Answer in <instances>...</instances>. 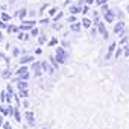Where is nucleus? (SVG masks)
Segmentation results:
<instances>
[{"label": "nucleus", "mask_w": 129, "mask_h": 129, "mask_svg": "<svg viewBox=\"0 0 129 129\" xmlns=\"http://www.w3.org/2000/svg\"><path fill=\"white\" fill-rule=\"evenodd\" d=\"M2 20H3V21H9V20H11V15L6 14V12H3V14H2Z\"/></svg>", "instance_id": "obj_22"}, {"label": "nucleus", "mask_w": 129, "mask_h": 129, "mask_svg": "<svg viewBox=\"0 0 129 129\" xmlns=\"http://www.w3.org/2000/svg\"><path fill=\"white\" fill-rule=\"evenodd\" d=\"M27 62H34V56L27 55V56H21L20 58V66H24V64H27Z\"/></svg>", "instance_id": "obj_7"}, {"label": "nucleus", "mask_w": 129, "mask_h": 129, "mask_svg": "<svg viewBox=\"0 0 129 129\" xmlns=\"http://www.w3.org/2000/svg\"><path fill=\"white\" fill-rule=\"evenodd\" d=\"M38 34H40V30H38L37 27H32V29H30V35H34V37H37Z\"/></svg>", "instance_id": "obj_24"}, {"label": "nucleus", "mask_w": 129, "mask_h": 129, "mask_svg": "<svg viewBox=\"0 0 129 129\" xmlns=\"http://www.w3.org/2000/svg\"><path fill=\"white\" fill-rule=\"evenodd\" d=\"M82 12V6H76V5H70V14H79Z\"/></svg>", "instance_id": "obj_8"}, {"label": "nucleus", "mask_w": 129, "mask_h": 129, "mask_svg": "<svg viewBox=\"0 0 129 129\" xmlns=\"http://www.w3.org/2000/svg\"><path fill=\"white\" fill-rule=\"evenodd\" d=\"M127 14H129V6H127Z\"/></svg>", "instance_id": "obj_45"}, {"label": "nucleus", "mask_w": 129, "mask_h": 129, "mask_svg": "<svg viewBox=\"0 0 129 129\" xmlns=\"http://www.w3.org/2000/svg\"><path fill=\"white\" fill-rule=\"evenodd\" d=\"M126 41H127V37H123V38H121V41H120V44H124Z\"/></svg>", "instance_id": "obj_41"}, {"label": "nucleus", "mask_w": 129, "mask_h": 129, "mask_svg": "<svg viewBox=\"0 0 129 129\" xmlns=\"http://www.w3.org/2000/svg\"><path fill=\"white\" fill-rule=\"evenodd\" d=\"M11 75H12V72H11L9 69H6V70L3 72V75H2V76H3L5 79H8V78H11Z\"/></svg>", "instance_id": "obj_20"}, {"label": "nucleus", "mask_w": 129, "mask_h": 129, "mask_svg": "<svg viewBox=\"0 0 129 129\" xmlns=\"http://www.w3.org/2000/svg\"><path fill=\"white\" fill-rule=\"evenodd\" d=\"M96 3H97V5H100V6H102V5H103V3H106V0H96Z\"/></svg>", "instance_id": "obj_36"}, {"label": "nucleus", "mask_w": 129, "mask_h": 129, "mask_svg": "<svg viewBox=\"0 0 129 129\" xmlns=\"http://www.w3.org/2000/svg\"><path fill=\"white\" fill-rule=\"evenodd\" d=\"M3 127H5V129H12V127H11V124H9V123H3Z\"/></svg>", "instance_id": "obj_40"}, {"label": "nucleus", "mask_w": 129, "mask_h": 129, "mask_svg": "<svg viewBox=\"0 0 129 129\" xmlns=\"http://www.w3.org/2000/svg\"><path fill=\"white\" fill-rule=\"evenodd\" d=\"M14 117L17 121H21V117H20V112H18V108H14Z\"/></svg>", "instance_id": "obj_17"}, {"label": "nucleus", "mask_w": 129, "mask_h": 129, "mask_svg": "<svg viewBox=\"0 0 129 129\" xmlns=\"http://www.w3.org/2000/svg\"><path fill=\"white\" fill-rule=\"evenodd\" d=\"M115 47H117V44L115 43H112L109 47H108V53H106V59H109L111 56H112V53H114V50H115Z\"/></svg>", "instance_id": "obj_11"}, {"label": "nucleus", "mask_w": 129, "mask_h": 129, "mask_svg": "<svg viewBox=\"0 0 129 129\" xmlns=\"http://www.w3.org/2000/svg\"><path fill=\"white\" fill-rule=\"evenodd\" d=\"M88 11H90V8H88V5H84V6H82V14H87Z\"/></svg>", "instance_id": "obj_31"}, {"label": "nucleus", "mask_w": 129, "mask_h": 129, "mask_svg": "<svg viewBox=\"0 0 129 129\" xmlns=\"http://www.w3.org/2000/svg\"><path fill=\"white\" fill-rule=\"evenodd\" d=\"M6 97H8V93H6V91H2V93H0V100H6Z\"/></svg>", "instance_id": "obj_25"}, {"label": "nucleus", "mask_w": 129, "mask_h": 129, "mask_svg": "<svg viewBox=\"0 0 129 129\" xmlns=\"http://www.w3.org/2000/svg\"><path fill=\"white\" fill-rule=\"evenodd\" d=\"M82 26L84 27H91V21L88 18H82Z\"/></svg>", "instance_id": "obj_16"}, {"label": "nucleus", "mask_w": 129, "mask_h": 129, "mask_svg": "<svg viewBox=\"0 0 129 129\" xmlns=\"http://www.w3.org/2000/svg\"><path fill=\"white\" fill-rule=\"evenodd\" d=\"M12 53H14L15 56H18V55H20V50H18V49H14V50H12Z\"/></svg>", "instance_id": "obj_39"}, {"label": "nucleus", "mask_w": 129, "mask_h": 129, "mask_svg": "<svg viewBox=\"0 0 129 129\" xmlns=\"http://www.w3.org/2000/svg\"><path fill=\"white\" fill-rule=\"evenodd\" d=\"M0 112H2L3 115H12L14 114V108L9 105V106H5V105H2L0 106Z\"/></svg>", "instance_id": "obj_4"}, {"label": "nucleus", "mask_w": 129, "mask_h": 129, "mask_svg": "<svg viewBox=\"0 0 129 129\" xmlns=\"http://www.w3.org/2000/svg\"><path fill=\"white\" fill-rule=\"evenodd\" d=\"M85 3L87 5H91V3H94V0H85Z\"/></svg>", "instance_id": "obj_42"}, {"label": "nucleus", "mask_w": 129, "mask_h": 129, "mask_svg": "<svg viewBox=\"0 0 129 129\" xmlns=\"http://www.w3.org/2000/svg\"><path fill=\"white\" fill-rule=\"evenodd\" d=\"M40 23H41V24H47V23H49V18H43Z\"/></svg>", "instance_id": "obj_38"}, {"label": "nucleus", "mask_w": 129, "mask_h": 129, "mask_svg": "<svg viewBox=\"0 0 129 129\" xmlns=\"http://www.w3.org/2000/svg\"><path fill=\"white\" fill-rule=\"evenodd\" d=\"M124 56H127V58H129V46H126V47H124Z\"/></svg>", "instance_id": "obj_35"}, {"label": "nucleus", "mask_w": 129, "mask_h": 129, "mask_svg": "<svg viewBox=\"0 0 129 129\" xmlns=\"http://www.w3.org/2000/svg\"><path fill=\"white\" fill-rule=\"evenodd\" d=\"M8 32H18V27L17 26H12V24H8Z\"/></svg>", "instance_id": "obj_18"}, {"label": "nucleus", "mask_w": 129, "mask_h": 129, "mask_svg": "<svg viewBox=\"0 0 129 129\" xmlns=\"http://www.w3.org/2000/svg\"><path fill=\"white\" fill-rule=\"evenodd\" d=\"M26 72H29V70H27V67L21 66V67H20V69L15 72V75H17V76H21V75H23V73H26Z\"/></svg>", "instance_id": "obj_14"}, {"label": "nucleus", "mask_w": 129, "mask_h": 129, "mask_svg": "<svg viewBox=\"0 0 129 129\" xmlns=\"http://www.w3.org/2000/svg\"><path fill=\"white\" fill-rule=\"evenodd\" d=\"M24 117H26V120H27V123H29V124H32V123H34V120H35V117H34V112H32V111H26Z\"/></svg>", "instance_id": "obj_10"}, {"label": "nucleus", "mask_w": 129, "mask_h": 129, "mask_svg": "<svg viewBox=\"0 0 129 129\" xmlns=\"http://www.w3.org/2000/svg\"><path fill=\"white\" fill-rule=\"evenodd\" d=\"M17 15H18V17H20V18L23 20V18H24V17L27 15V11H26V9H20V11L17 12Z\"/></svg>", "instance_id": "obj_15"}, {"label": "nucleus", "mask_w": 129, "mask_h": 129, "mask_svg": "<svg viewBox=\"0 0 129 129\" xmlns=\"http://www.w3.org/2000/svg\"><path fill=\"white\" fill-rule=\"evenodd\" d=\"M103 15H105V21H106V23H112L114 18H115V14H114V11H111V9H109L108 12H105Z\"/></svg>", "instance_id": "obj_6"}, {"label": "nucleus", "mask_w": 129, "mask_h": 129, "mask_svg": "<svg viewBox=\"0 0 129 129\" xmlns=\"http://www.w3.org/2000/svg\"><path fill=\"white\" fill-rule=\"evenodd\" d=\"M75 21H76V17H75V14H72L69 17V23H75Z\"/></svg>", "instance_id": "obj_33"}, {"label": "nucleus", "mask_w": 129, "mask_h": 129, "mask_svg": "<svg viewBox=\"0 0 129 129\" xmlns=\"http://www.w3.org/2000/svg\"><path fill=\"white\" fill-rule=\"evenodd\" d=\"M123 29H124V23H123V21H118V23L114 26V34H120Z\"/></svg>", "instance_id": "obj_9"}, {"label": "nucleus", "mask_w": 129, "mask_h": 129, "mask_svg": "<svg viewBox=\"0 0 129 129\" xmlns=\"http://www.w3.org/2000/svg\"><path fill=\"white\" fill-rule=\"evenodd\" d=\"M18 78H20L21 81H27V79H29V72H26V73H23V75H21V76H18Z\"/></svg>", "instance_id": "obj_23"}, {"label": "nucleus", "mask_w": 129, "mask_h": 129, "mask_svg": "<svg viewBox=\"0 0 129 129\" xmlns=\"http://www.w3.org/2000/svg\"><path fill=\"white\" fill-rule=\"evenodd\" d=\"M55 44H58V40H56V38H52L50 43H49V46H55Z\"/></svg>", "instance_id": "obj_34"}, {"label": "nucleus", "mask_w": 129, "mask_h": 129, "mask_svg": "<svg viewBox=\"0 0 129 129\" xmlns=\"http://www.w3.org/2000/svg\"><path fill=\"white\" fill-rule=\"evenodd\" d=\"M38 41H40V44H44V43H46V37H44V34H41V37L38 38Z\"/></svg>", "instance_id": "obj_29"}, {"label": "nucleus", "mask_w": 129, "mask_h": 129, "mask_svg": "<svg viewBox=\"0 0 129 129\" xmlns=\"http://www.w3.org/2000/svg\"><path fill=\"white\" fill-rule=\"evenodd\" d=\"M17 87H18V90H26L27 88V82L26 81H18V84H17Z\"/></svg>", "instance_id": "obj_13"}, {"label": "nucleus", "mask_w": 129, "mask_h": 129, "mask_svg": "<svg viewBox=\"0 0 129 129\" xmlns=\"http://www.w3.org/2000/svg\"><path fill=\"white\" fill-rule=\"evenodd\" d=\"M121 53H123V47H118V49H117V52H115V58L118 59V56H120Z\"/></svg>", "instance_id": "obj_27"}, {"label": "nucleus", "mask_w": 129, "mask_h": 129, "mask_svg": "<svg viewBox=\"0 0 129 129\" xmlns=\"http://www.w3.org/2000/svg\"><path fill=\"white\" fill-rule=\"evenodd\" d=\"M61 17H62V12H58V15H55V21H58Z\"/></svg>", "instance_id": "obj_37"}, {"label": "nucleus", "mask_w": 129, "mask_h": 129, "mask_svg": "<svg viewBox=\"0 0 129 129\" xmlns=\"http://www.w3.org/2000/svg\"><path fill=\"white\" fill-rule=\"evenodd\" d=\"M32 70H34V75L35 76H41V70H43V66H41V62H34L32 64Z\"/></svg>", "instance_id": "obj_3"}, {"label": "nucleus", "mask_w": 129, "mask_h": 129, "mask_svg": "<svg viewBox=\"0 0 129 129\" xmlns=\"http://www.w3.org/2000/svg\"><path fill=\"white\" fill-rule=\"evenodd\" d=\"M3 41V35H2V32H0V43Z\"/></svg>", "instance_id": "obj_44"}, {"label": "nucleus", "mask_w": 129, "mask_h": 129, "mask_svg": "<svg viewBox=\"0 0 129 129\" xmlns=\"http://www.w3.org/2000/svg\"><path fill=\"white\" fill-rule=\"evenodd\" d=\"M20 96H21V97H27V96H29L27 90H20Z\"/></svg>", "instance_id": "obj_28"}, {"label": "nucleus", "mask_w": 129, "mask_h": 129, "mask_svg": "<svg viewBox=\"0 0 129 129\" xmlns=\"http://www.w3.org/2000/svg\"><path fill=\"white\" fill-rule=\"evenodd\" d=\"M56 61L59 62V64H66V61L69 59V53L64 50L62 47H56Z\"/></svg>", "instance_id": "obj_1"}, {"label": "nucleus", "mask_w": 129, "mask_h": 129, "mask_svg": "<svg viewBox=\"0 0 129 129\" xmlns=\"http://www.w3.org/2000/svg\"><path fill=\"white\" fill-rule=\"evenodd\" d=\"M56 12H58V8H52V9L49 11V14H50V15H56Z\"/></svg>", "instance_id": "obj_32"}, {"label": "nucleus", "mask_w": 129, "mask_h": 129, "mask_svg": "<svg viewBox=\"0 0 129 129\" xmlns=\"http://www.w3.org/2000/svg\"><path fill=\"white\" fill-rule=\"evenodd\" d=\"M35 20H24L23 21V24L20 26V29L21 30H29V29H32V27H35Z\"/></svg>", "instance_id": "obj_2"}, {"label": "nucleus", "mask_w": 129, "mask_h": 129, "mask_svg": "<svg viewBox=\"0 0 129 129\" xmlns=\"http://www.w3.org/2000/svg\"><path fill=\"white\" fill-rule=\"evenodd\" d=\"M97 29H99V32L103 35V38H105V40L109 37V35H108V30H106V26H105V23L99 21V23H97Z\"/></svg>", "instance_id": "obj_5"}, {"label": "nucleus", "mask_w": 129, "mask_h": 129, "mask_svg": "<svg viewBox=\"0 0 129 129\" xmlns=\"http://www.w3.org/2000/svg\"><path fill=\"white\" fill-rule=\"evenodd\" d=\"M2 115H3V114H2V112H0V126H2V124H3V118H2Z\"/></svg>", "instance_id": "obj_43"}, {"label": "nucleus", "mask_w": 129, "mask_h": 129, "mask_svg": "<svg viewBox=\"0 0 129 129\" xmlns=\"http://www.w3.org/2000/svg\"><path fill=\"white\" fill-rule=\"evenodd\" d=\"M0 27H2V29H8V24H6V21L0 20Z\"/></svg>", "instance_id": "obj_30"}, {"label": "nucleus", "mask_w": 129, "mask_h": 129, "mask_svg": "<svg viewBox=\"0 0 129 129\" xmlns=\"http://www.w3.org/2000/svg\"><path fill=\"white\" fill-rule=\"evenodd\" d=\"M50 59V62H52V66H53V69H58V66H59V62L55 59V58H49Z\"/></svg>", "instance_id": "obj_21"}, {"label": "nucleus", "mask_w": 129, "mask_h": 129, "mask_svg": "<svg viewBox=\"0 0 129 129\" xmlns=\"http://www.w3.org/2000/svg\"><path fill=\"white\" fill-rule=\"evenodd\" d=\"M108 11H109V6H108L106 3H103V5H102V12L105 14V12H108Z\"/></svg>", "instance_id": "obj_26"}, {"label": "nucleus", "mask_w": 129, "mask_h": 129, "mask_svg": "<svg viewBox=\"0 0 129 129\" xmlns=\"http://www.w3.org/2000/svg\"><path fill=\"white\" fill-rule=\"evenodd\" d=\"M17 38H18L20 41H21V40H29V35H24V34H23V30H21V32L17 35Z\"/></svg>", "instance_id": "obj_19"}, {"label": "nucleus", "mask_w": 129, "mask_h": 129, "mask_svg": "<svg viewBox=\"0 0 129 129\" xmlns=\"http://www.w3.org/2000/svg\"><path fill=\"white\" fill-rule=\"evenodd\" d=\"M81 24H82V21L81 23H78V21H75L72 26H70V29L73 30V32H78V30H81Z\"/></svg>", "instance_id": "obj_12"}]
</instances>
